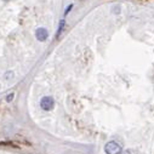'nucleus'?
<instances>
[{
	"mask_svg": "<svg viewBox=\"0 0 154 154\" xmlns=\"http://www.w3.org/2000/svg\"><path fill=\"white\" fill-rule=\"evenodd\" d=\"M104 150L107 154H120L123 150H122V147L114 141H110L106 144L104 147Z\"/></svg>",
	"mask_w": 154,
	"mask_h": 154,
	"instance_id": "nucleus-1",
	"label": "nucleus"
},
{
	"mask_svg": "<svg viewBox=\"0 0 154 154\" xmlns=\"http://www.w3.org/2000/svg\"><path fill=\"white\" fill-rule=\"evenodd\" d=\"M40 107H42V109L45 110V112H50V110H52L54 107H55V101H54V98L50 97V96H45V97H43L42 101H40Z\"/></svg>",
	"mask_w": 154,
	"mask_h": 154,
	"instance_id": "nucleus-2",
	"label": "nucleus"
},
{
	"mask_svg": "<svg viewBox=\"0 0 154 154\" xmlns=\"http://www.w3.org/2000/svg\"><path fill=\"white\" fill-rule=\"evenodd\" d=\"M35 36L39 42H45L48 39V36H49V33L45 28H38L36 32H35Z\"/></svg>",
	"mask_w": 154,
	"mask_h": 154,
	"instance_id": "nucleus-3",
	"label": "nucleus"
},
{
	"mask_svg": "<svg viewBox=\"0 0 154 154\" xmlns=\"http://www.w3.org/2000/svg\"><path fill=\"white\" fill-rule=\"evenodd\" d=\"M63 27H64V21L62 20V21H61V23H60V28H58L57 36H60V35H61V33H62V30H63Z\"/></svg>",
	"mask_w": 154,
	"mask_h": 154,
	"instance_id": "nucleus-4",
	"label": "nucleus"
},
{
	"mask_svg": "<svg viewBox=\"0 0 154 154\" xmlns=\"http://www.w3.org/2000/svg\"><path fill=\"white\" fill-rule=\"evenodd\" d=\"M123 154H138V153H137L136 149H131L130 148V149H126L125 152H123Z\"/></svg>",
	"mask_w": 154,
	"mask_h": 154,
	"instance_id": "nucleus-5",
	"label": "nucleus"
},
{
	"mask_svg": "<svg viewBox=\"0 0 154 154\" xmlns=\"http://www.w3.org/2000/svg\"><path fill=\"white\" fill-rule=\"evenodd\" d=\"M14 97H15V94H14V92L9 94V95H8V97H6V102H11V101L14 100Z\"/></svg>",
	"mask_w": 154,
	"mask_h": 154,
	"instance_id": "nucleus-6",
	"label": "nucleus"
},
{
	"mask_svg": "<svg viewBox=\"0 0 154 154\" xmlns=\"http://www.w3.org/2000/svg\"><path fill=\"white\" fill-rule=\"evenodd\" d=\"M12 78H14V73L12 72H8L6 75H5V79L9 80V79H12Z\"/></svg>",
	"mask_w": 154,
	"mask_h": 154,
	"instance_id": "nucleus-7",
	"label": "nucleus"
}]
</instances>
